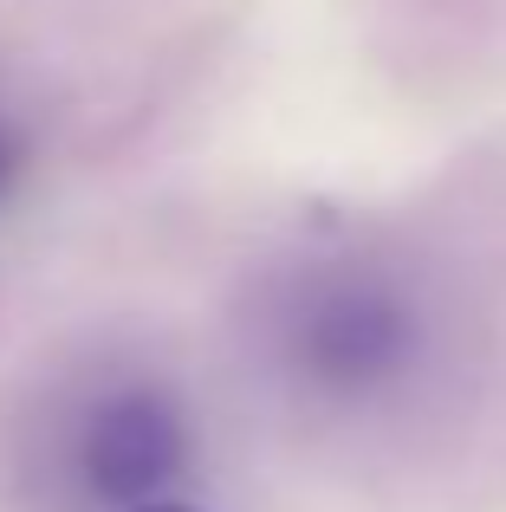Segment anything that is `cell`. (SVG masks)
Segmentation results:
<instances>
[{"label": "cell", "mask_w": 506, "mask_h": 512, "mask_svg": "<svg viewBox=\"0 0 506 512\" xmlns=\"http://www.w3.org/2000/svg\"><path fill=\"white\" fill-rule=\"evenodd\" d=\"M130 512H189V506H130Z\"/></svg>", "instance_id": "obj_4"}, {"label": "cell", "mask_w": 506, "mask_h": 512, "mask_svg": "<svg viewBox=\"0 0 506 512\" xmlns=\"http://www.w3.org/2000/svg\"><path fill=\"white\" fill-rule=\"evenodd\" d=\"M85 480L104 500H150L189 461V428H182L176 402L163 389H117L111 402H98L78 441Z\"/></svg>", "instance_id": "obj_1"}, {"label": "cell", "mask_w": 506, "mask_h": 512, "mask_svg": "<svg viewBox=\"0 0 506 512\" xmlns=\"http://www.w3.org/2000/svg\"><path fill=\"white\" fill-rule=\"evenodd\" d=\"M20 175H26V130L13 124V111H0V208L13 201Z\"/></svg>", "instance_id": "obj_3"}, {"label": "cell", "mask_w": 506, "mask_h": 512, "mask_svg": "<svg viewBox=\"0 0 506 512\" xmlns=\"http://www.w3.org/2000/svg\"><path fill=\"white\" fill-rule=\"evenodd\" d=\"M403 344H409V318L364 286L325 292L312 305V325H305V357L325 383H370V376L396 370Z\"/></svg>", "instance_id": "obj_2"}]
</instances>
